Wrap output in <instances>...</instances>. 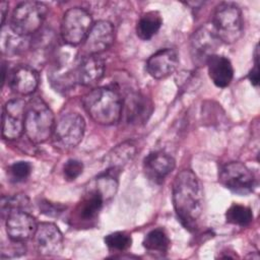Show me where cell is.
Instances as JSON below:
<instances>
[{
  "mask_svg": "<svg viewBox=\"0 0 260 260\" xmlns=\"http://www.w3.org/2000/svg\"><path fill=\"white\" fill-rule=\"evenodd\" d=\"M92 25L91 14L86 9L81 7L69 8L61 20V38L67 45L77 46L84 42Z\"/></svg>",
  "mask_w": 260,
  "mask_h": 260,
  "instance_id": "obj_6",
  "label": "cell"
},
{
  "mask_svg": "<svg viewBox=\"0 0 260 260\" xmlns=\"http://www.w3.org/2000/svg\"><path fill=\"white\" fill-rule=\"evenodd\" d=\"M105 69V62L99 55H85L74 70L76 82L83 86H93L104 77Z\"/></svg>",
  "mask_w": 260,
  "mask_h": 260,
  "instance_id": "obj_18",
  "label": "cell"
},
{
  "mask_svg": "<svg viewBox=\"0 0 260 260\" xmlns=\"http://www.w3.org/2000/svg\"><path fill=\"white\" fill-rule=\"evenodd\" d=\"M39 81L38 71L28 65H17L8 74V85L11 91L20 96L34 93L39 85Z\"/></svg>",
  "mask_w": 260,
  "mask_h": 260,
  "instance_id": "obj_17",
  "label": "cell"
},
{
  "mask_svg": "<svg viewBox=\"0 0 260 260\" xmlns=\"http://www.w3.org/2000/svg\"><path fill=\"white\" fill-rule=\"evenodd\" d=\"M162 18L157 11H149L140 16L136 23V35L143 41H149L160 29Z\"/></svg>",
  "mask_w": 260,
  "mask_h": 260,
  "instance_id": "obj_22",
  "label": "cell"
},
{
  "mask_svg": "<svg viewBox=\"0 0 260 260\" xmlns=\"http://www.w3.org/2000/svg\"><path fill=\"white\" fill-rule=\"evenodd\" d=\"M225 220L231 224L247 226L253 220V212L250 207L235 203L225 211Z\"/></svg>",
  "mask_w": 260,
  "mask_h": 260,
  "instance_id": "obj_25",
  "label": "cell"
},
{
  "mask_svg": "<svg viewBox=\"0 0 260 260\" xmlns=\"http://www.w3.org/2000/svg\"><path fill=\"white\" fill-rule=\"evenodd\" d=\"M136 151L137 147L134 141L128 140L120 143L114 147L105 157L108 168H117L122 170L126 164L134 158Z\"/></svg>",
  "mask_w": 260,
  "mask_h": 260,
  "instance_id": "obj_21",
  "label": "cell"
},
{
  "mask_svg": "<svg viewBox=\"0 0 260 260\" xmlns=\"http://www.w3.org/2000/svg\"><path fill=\"white\" fill-rule=\"evenodd\" d=\"M104 196L96 189L89 190L75 206L72 220L78 224L92 222L99 216L104 206Z\"/></svg>",
  "mask_w": 260,
  "mask_h": 260,
  "instance_id": "obj_19",
  "label": "cell"
},
{
  "mask_svg": "<svg viewBox=\"0 0 260 260\" xmlns=\"http://www.w3.org/2000/svg\"><path fill=\"white\" fill-rule=\"evenodd\" d=\"M31 171L32 167L30 162L19 160L9 166V168L7 169V175L11 182L20 183L25 181L30 176Z\"/></svg>",
  "mask_w": 260,
  "mask_h": 260,
  "instance_id": "obj_29",
  "label": "cell"
},
{
  "mask_svg": "<svg viewBox=\"0 0 260 260\" xmlns=\"http://www.w3.org/2000/svg\"><path fill=\"white\" fill-rule=\"evenodd\" d=\"M55 122L52 110L41 98L29 100L25 108L24 133L31 142H46L53 135Z\"/></svg>",
  "mask_w": 260,
  "mask_h": 260,
  "instance_id": "obj_3",
  "label": "cell"
},
{
  "mask_svg": "<svg viewBox=\"0 0 260 260\" xmlns=\"http://www.w3.org/2000/svg\"><path fill=\"white\" fill-rule=\"evenodd\" d=\"M115 41V27L109 20H98L84 40L86 55H99L107 51Z\"/></svg>",
  "mask_w": 260,
  "mask_h": 260,
  "instance_id": "obj_13",
  "label": "cell"
},
{
  "mask_svg": "<svg viewBox=\"0 0 260 260\" xmlns=\"http://www.w3.org/2000/svg\"><path fill=\"white\" fill-rule=\"evenodd\" d=\"M142 244L148 253L162 256L168 252L171 240L162 228H156L145 235Z\"/></svg>",
  "mask_w": 260,
  "mask_h": 260,
  "instance_id": "obj_23",
  "label": "cell"
},
{
  "mask_svg": "<svg viewBox=\"0 0 260 260\" xmlns=\"http://www.w3.org/2000/svg\"><path fill=\"white\" fill-rule=\"evenodd\" d=\"M176 161L174 157L161 150L151 151L143 158V172L145 177L154 184H160L174 171Z\"/></svg>",
  "mask_w": 260,
  "mask_h": 260,
  "instance_id": "obj_15",
  "label": "cell"
},
{
  "mask_svg": "<svg viewBox=\"0 0 260 260\" xmlns=\"http://www.w3.org/2000/svg\"><path fill=\"white\" fill-rule=\"evenodd\" d=\"M208 75L217 87L223 88L231 84L234 78V67L231 60L223 55H212L206 62Z\"/></svg>",
  "mask_w": 260,
  "mask_h": 260,
  "instance_id": "obj_20",
  "label": "cell"
},
{
  "mask_svg": "<svg viewBox=\"0 0 260 260\" xmlns=\"http://www.w3.org/2000/svg\"><path fill=\"white\" fill-rule=\"evenodd\" d=\"M258 58H259V54H258V46H256L255 49V55H254V67L250 70L249 74H248V78L251 82L252 85L257 86L259 83V62H258Z\"/></svg>",
  "mask_w": 260,
  "mask_h": 260,
  "instance_id": "obj_32",
  "label": "cell"
},
{
  "mask_svg": "<svg viewBox=\"0 0 260 260\" xmlns=\"http://www.w3.org/2000/svg\"><path fill=\"white\" fill-rule=\"evenodd\" d=\"M48 14V6L40 1H24L12 11L9 27L20 37L37 32Z\"/></svg>",
  "mask_w": 260,
  "mask_h": 260,
  "instance_id": "obj_5",
  "label": "cell"
},
{
  "mask_svg": "<svg viewBox=\"0 0 260 260\" xmlns=\"http://www.w3.org/2000/svg\"><path fill=\"white\" fill-rule=\"evenodd\" d=\"M66 208V206H63L61 204H55L49 201H43L40 203V210L42 213L48 215V216H56L63 212V210Z\"/></svg>",
  "mask_w": 260,
  "mask_h": 260,
  "instance_id": "obj_31",
  "label": "cell"
},
{
  "mask_svg": "<svg viewBox=\"0 0 260 260\" xmlns=\"http://www.w3.org/2000/svg\"><path fill=\"white\" fill-rule=\"evenodd\" d=\"M152 111L153 104L151 100L140 92H130L123 100L122 115L124 114L126 122L130 125L140 126L145 124Z\"/></svg>",
  "mask_w": 260,
  "mask_h": 260,
  "instance_id": "obj_14",
  "label": "cell"
},
{
  "mask_svg": "<svg viewBox=\"0 0 260 260\" xmlns=\"http://www.w3.org/2000/svg\"><path fill=\"white\" fill-rule=\"evenodd\" d=\"M106 246L111 251L124 252L131 247L132 238L126 232H114L107 235L104 239Z\"/></svg>",
  "mask_w": 260,
  "mask_h": 260,
  "instance_id": "obj_27",
  "label": "cell"
},
{
  "mask_svg": "<svg viewBox=\"0 0 260 260\" xmlns=\"http://www.w3.org/2000/svg\"><path fill=\"white\" fill-rule=\"evenodd\" d=\"M180 59L176 50L165 48L153 53L146 61L147 73L155 79H162L174 73Z\"/></svg>",
  "mask_w": 260,
  "mask_h": 260,
  "instance_id": "obj_16",
  "label": "cell"
},
{
  "mask_svg": "<svg viewBox=\"0 0 260 260\" xmlns=\"http://www.w3.org/2000/svg\"><path fill=\"white\" fill-rule=\"evenodd\" d=\"M220 45L211 24L206 23L197 28L190 40V53L196 66L206 65L207 60L214 54Z\"/></svg>",
  "mask_w": 260,
  "mask_h": 260,
  "instance_id": "obj_9",
  "label": "cell"
},
{
  "mask_svg": "<svg viewBox=\"0 0 260 260\" xmlns=\"http://www.w3.org/2000/svg\"><path fill=\"white\" fill-rule=\"evenodd\" d=\"M83 172V164L75 158L68 159L63 166V176L66 181L76 180Z\"/></svg>",
  "mask_w": 260,
  "mask_h": 260,
  "instance_id": "obj_30",
  "label": "cell"
},
{
  "mask_svg": "<svg viewBox=\"0 0 260 260\" xmlns=\"http://www.w3.org/2000/svg\"><path fill=\"white\" fill-rule=\"evenodd\" d=\"M0 11H1V25L4 26L5 18H6L7 11H8V2L2 1V2L0 3Z\"/></svg>",
  "mask_w": 260,
  "mask_h": 260,
  "instance_id": "obj_33",
  "label": "cell"
},
{
  "mask_svg": "<svg viewBox=\"0 0 260 260\" xmlns=\"http://www.w3.org/2000/svg\"><path fill=\"white\" fill-rule=\"evenodd\" d=\"M211 25L220 42L236 43L243 34L241 8L232 2L219 3L213 11Z\"/></svg>",
  "mask_w": 260,
  "mask_h": 260,
  "instance_id": "obj_4",
  "label": "cell"
},
{
  "mask_svg": "<svg viewBox=\"0 0 260 260\" xmlns=\"http://www.w3.org/2000/svg\"><path fill=\"white\" fill-rule=\"evenodd\" d=\"M122 170L117 168H107V170L95 179V188L104 199L112 198L118 188V178Z\"/></svg>",
  "mask_w": 260,
  "mask_h": 260,
  "instance_id": "obj_24",
  "label": "cell"
},
{
  "mask_svg": "<svg viewBox=\"0 0 260 260\" xmlns=\"http://www.w3.org/2000/svg\"><path fill=\"white\" fill-rule=\"evenodd\" d=\"M38 223L27 210H13L5 216L6 234L11 241L25 242L34 237Z\"/></svg>",
  "mask_w": 260,
  "mask_h": 260,
  "instance_id": "obj_12",
  "label": "cell"
},
{
  "mask_svg": "<svg viewBox=\"0 0 260 260\" xmlns=\"http://www.w3.org/2000/svg\"><path fill=\"white\" fill-rule=\"evenodd\" d=\"M83 109L98 124H116L122 117L123 99L111 87H95L82 96Z\"/></svg>",
  "mask_w": 260,
  "mask_h": 260,
  "instance_id": "obj_2",
  "label": "cell"
},
{
  "mask_svg": "<svg viewBox=\"0 0 260 260\" xmlns=\"http://www.w3.org/2000/svg\"><path fill=\"white\" fill-rule=\"evenodd\" d=\"M172 200L181 224L193 232L203 210V189L191 170H183L174 179Z\"/></svg>",
  "mask_w": 260,
  "mask_h": 260,
  "instance_id": "obj_1",
  "label": "cell"
},
{
  "mask_svg": "<svg viewBox=\"0 0 260 260\" xmlns=\"http://www.w3.org/2000/svg\"><path fill=\"white\" fill-rule=\"evenodd\" d=\"M29 209V199L24 194H15L12 196H3L1 198V213L5 217L13 210H27Z\"/></svg>",
  "mask_w": 260,
  "mask_h": 260,
  "instance_id": "obj_26",
  "label": "cell"
},
{
  "mask_svg": "<svg viewBox=\"0 0 260 260\" xmlns=\"http://www.w3.org/2000/svg\"><path fill=\"white\" fill-rule=\"evenodd\" d=\"M26 104L21 99L8 101L2 109V137L15 140L24 132Z\"/></svg>",
  "mask_w": 260,
  "mask_h": 260,
  "instance_id": "obj_10",
  "label": "cell"
},
{
  "mask_svg": "<svg viewBox=\"0 0 260 260\" xmlns=\"http://www.w3.org/2000/svg\"><path fill=\"white\" fill-rule=\"evenodd\" d=\"M35 247L40 255L55 256L63 249V235L58 225L43 221L38 223L34 235Z\"/></svg>",
  "mask_w": 260,
  "mask_h": 260,
  "instance_id": "obj_11",
  "label": "cell"
},
{
  "mask_svg": "<svg viewBox=\"0 0 260 260\" xmlns=\"http://www.w3.org/2000/svg\"><path fill=\"white\" fill-rule=\"evenodd\" d=\"M85 132V122L78 113L70 112L63 114L55 122L53 138L54 142L65 149L77 146Z\"/></svg>",
  "mask_w": 260,
  "mask_h": 260,
  "instance_id": "obj_8",
  "label": "cell"
},
{
  "mask_svg": "<svg viewBox=\"0 0 260 260\" xmlns=\"http://www.w3.org/2000/svg\"><path fill=\"white\" fill-rule=\"evenodd\" d=\"M219 183L238 195H248L256 186L253 172L243 162L230 161L221 167L218 174Z\"/></svg>",
  "mask_w": 260,
  "mask_h": 260,
  "instance_id": "obj_7",
  "label": "cell"
},
{
  "mask_svg": "<svg viewBox=\"0 0 260 260\" xmlns=\"http://www.w3.org/2000/svg\"><path fill=\"white\" fill-rule=\"evenodd\" d=\"M8 34H6L5 29L2 27V34H1V47L2 51L6 52L7 54L10 53H17L18 51L22 50L23 43L22 39L25 37H20L13 32L10 27H7Z\"/></svg>",
  "mask_w": 260,
  "mask_h": 260,
  "instance_id": "obj_28",
  "label": "cell"
}]
</instances>
